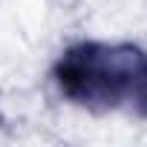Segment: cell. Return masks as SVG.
I'll return each instance as SVG.
<instances>
[{
	"label": "cell",
	"instance_id": "cell-1",
	"mask_svg": "<svg viewBox=\"0 0 147 147\" xmlns=\"http://www.w3.org/2000/svg\"><path fill=\"white\" fill-rule=\"evenodd\" d=\"M61 92L90 110L127 107L147 118V52L130 43H81L55 66Z\"/></svg>",
	"mask_w": 147,
	"mask_h": 147
}]
</instances>
